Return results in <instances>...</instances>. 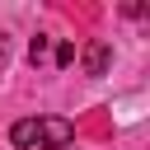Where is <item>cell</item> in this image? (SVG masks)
<instances>
[{
	"instance_id": "3",
	"label": "cell",
	"mask_w": 150,
	"mask_h": 150,
	"mask_svg": "<svg viewBox=\"0 0 150 150\" xmlns=\"http://www.w3.org/2000/svg\"><path fill=\"white\" fill-rule=\"evenodd\" d=\"M42 56H47V38H42V33H38V38H33V42H28V61H33V66H38V61H42Z\"/></svg>"
},
{
	"instance_id": "5",
	"label": "cell",
	"mask_w": 150,
	"mask_h": 150,
	"mask_svg": "<svg viewBox=\"0 0 150 150\" xmlns=\"http://www.w3.org/2000/svg\"><path fill=\"white\" fill-rule=\"evenodd\" d=\"M0 70H5V42H0Z\"/></svg>"
},
{
	"instance_id": "2",
	"label": "cell",
	"mask_w": 150,
	"mask_h": 150,
	"mask_svg": "<svg viewBox=\"0 0 150 150\" xmlns=\"http://www.w3.org/2000/svg\"><path fill=\"white\" fill-rule=\"evenodd\" d=\"M108 66H112V47L103 42V38H94L89 47H84V75H108Z\"/></svg>"
},
{
	"instance_id": "1",
	"label": "cell",
	"mask_w": 150,
	"mask_h": 150,
	"mask_svg": "<svg viewBox=\"0 0 150 150\" xmlns=\"http://www.w3.org/2000/svg\"><path fill=\"white\" fill-rule=\"evenodd\" d=\"M70 141H75V127L66 117H19L9 127L14 150H66Z\"/></svg>"
},
{
	"instance_id": "4",
	"label": "cell",
	"mask_w": 150,
	"mask_h": 150,
	"mask_svg": "<svg viewBox=\"0 0 150 150\" xmlns=\"http://www.w3.org/2000/svg\"><path fill=\"white\" fill-rule=\"evenodd\" d=\"M70 61H75V47H70V42H61V47H56V66H61V70H66V66H70Z\"/></svg>"
}]
</instances>
